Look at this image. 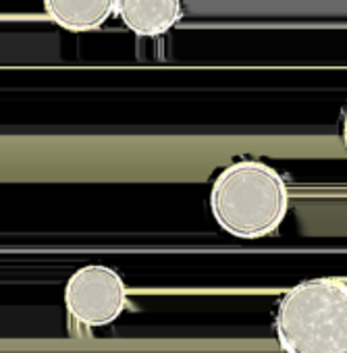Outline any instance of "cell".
Returning a JSON list of instances; mask_svg holds the SVG:
<instances>
[{"mask_svg":"<svg viewBox=\"0 0 347 353\" xmlns=\"http://www.w3.org/2000/svg\"><path fill=\"white\" fill-rule=\"evenodd\" d=\"M289 210L285 179L266 162L244 158L225 166L210 188V212L217 225L237 239L272 235Z\"/></svg>","mask_w":347,"mask_h":353,"instance_id":"cell-1","label":"cell"},{"mask_svg":"<svg viewBox=\"0 0 347 353\" xmlns=\"http://www.w3.org/2000/svg\"><path fill=\"white\" fill-rule=\"evenodd\" d=\"M275 334L285 353H347V285L312 279L279 301Z\"/></svg>","mask_w":347,"mask_h":353,"instance_id":"cell-2","label":"cell"},{"mask_svg":"<svg viewBox=\"0 0 347 353\" xmlns=\"http://www.w3.org/2000/svg\"><path fill=\"white\" fill-rule=\"evenodd\" d=\"M123 276L102 264H88L71 274L65 287V307L73 330H92L112 324L127 307Z\"/></svg>","mask_w":347,"mask_h":353,"instance_id":"cell-3","label":"cell"},{"mask_svg":"<svg viewBox=\"0 0 347 353\" xmlns=\"http://www.w3.org/2000/svg\"><path fill=\"white\" fill-rule=\"evenodd\" d=\"M117 15L137 36L156 38L184 17V0H117Z\"/></svg>","mask_w":347,"mask_h":353,"instance_id":"cell-4","label":"cell"},{"mask_svg":"<svg viewBox=\"0 0 347 353\" xmlns=\"http://www.w3.org/2000/svg\"><path fill=\"white\" fill-rule=\"evenodd\" d=\"M46 15L67 32H94L115 13L117 0H42Z\"/></svg>","mask_w":347,"mask_h":353,"instance_id":"cell-5","label":"cell"},{"mask_svg":"<svg viewBox=\"0 0 347 353\" xmlns=\"http://www.w3.org/2000/svg\"><path fill=\"white\" fill-rule=\"evenodd\" d=\"M343 143L347 148V112H345V119H343Z\"/></svg>","mask_w":347,"mask_h":353,"instance_id":"cell-6","label":"cell"}]
</instances>
